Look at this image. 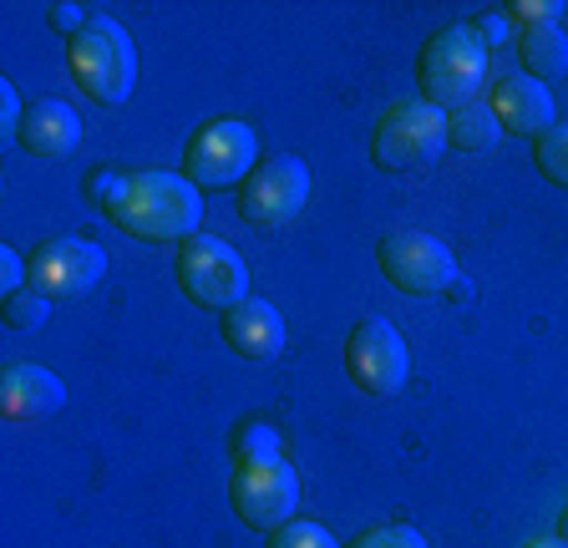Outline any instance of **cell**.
<instances>
[{
  "label": "cell",
  "instance_id": "cell-9",
  "mask_svg": "<svg viewBox=\"0 0 568 548\" xmlns=\"http://www.w3.org/2000/svg\"><path fill=\"white\" fill-rule=\"evenodd\" d=\"M310 203V168L295 153H270L254 163L244 183H239V219L260 229H280L290 219L305 214Z\"/></svg>",
  "mask_w": 568,
  "mask_h": 548
},
{
  "label": "cell",
  "instance_id": "cell-7",
  "mask_svg": "<svg viewBox=\"0 0 568 548\" xmlns=\"http://www.w3.org/2000/svg\"><path fill=\"white\" fill-rule=\"evenodd\" d=\"M376 264L402 295H452L462 280L457 254L437 234H422V229H390V234H381Z\"/></svg>",
  "mask_w": 568,
  "mask_h": 548
},
{
  "label": "cell",
  "instance_id": "cell-17",
  "mask_svg": "<svg viewBox=\"0 0 568 548\" xmlns=\"http://www.w3.org/2000/svg\"><path fill=\"white\" fill-rule=\"evenodd\" d=\"M497 118L487 102H462V108L447 112V148H457V153H487V148H497Z\"/></svg>",
  "mask_w": 568,
  "mask_h": 548
},
{
  "label": "cell",
  "instance_id": "cell-14",
  "mask_svg": "<svg viewBox=\"0 0 568 548\" xmlns=\"http://www.w3.org/2000/svg\"><path fill=\"white\" fill-rule=\"evenodd\" d=\"M219 335L239 361H274L284 351V315L270 300H239L234 311L219 315Z\"/></svg>",
  "mask_w": 568,
  "mask_h": 548
},
{
  "label": "cell",
  "instance_id": "cell-26",
  "mask_svg": "<svg viewBox=\"0 0 568 548\" xmlns=\"http://www.w3.org/2000/svg\"><path fill=\"white\" fill-rule=\"evenodd\" d=\"M0 290H6V295L26 290V260L16 250H0Z\"/></svg>",
  "mask_w": 568,
  "mask_h": 548
},
{
  "label": "cell",
  "instance_id": "cell-1",
  "mask_svg": "<svg viewBox=\"0 0 568 548\" xmlns=\"http://www.w3.org/2000/svg\"><path fill=\"white\" fill-rule=\"evenodd\" d=\"M106 224H118L128 239L142 244H183L203 224V193L183 173L168 168H138L112 183L102 203Z\"/></svg>",
  "mask_w": 568,
  "mask_h": 548
},
{
  "label": "cell",
  "instance_id": "cell-16",
  "mask_svg": "<svg viewBox=\"0 0 568 548\" xmlns=\"http://www.w3.org/2000/svg\"><path fill=\"white\" fill-rule=\"evenodd\" d=\"M518 57H523V77L532 82H558L568 72V37L564 26H523L518 37Z\"/></svg>",
  "mask_w": 568,
  "mask_h": 548
},
{
  "label": "cell",
  "instance_id": "cell-2",
  "mask_svg": "<svg viewBox=\"0 0 568 548\" xmlns=\"http://www.w3.org/2000/svg\"><path fill=\"white\" fill-rule=\"evenodd\" d=\"M67 67L71 82L82 87L87 102H97V108H122L138 92V47H132L128 26L102 11H92L82 37L67 41Z\"/></svg>",
  "mask_w": 568,
  "mask_h": 548
},
{
  "label": "cell",
  "instance_id": "cell-8",
  "mask_svg": "<svg viewBox=\"0 0 568 548\" xmlns=\"http://www.w3.org/2000/svg\"><path fill=\"white\" fill-rule=\"evenodd\" d=\"M345 376L366 396H396L412 382V346L386 315H366L345 335Z\"/></svg>",
  "mask_w": 568,
  "mask_h": 548
},
{
  "label": "cell",
  "instance_id": "cell-11",
  "mask_svg": "<svg viewBox=\"0 0 568 548\" xmlns=\"http://www.w3.org/2000/svg\"><path fill=\"white\" fill-rule=\"evenodd\" d=\"M102 274H106V250L77 234H51L26 254V285L36 295H47L51 305L71 295H87Z\"/></svg>",
  "mask_w": 568,
  "mask_h": 548
},
{
  "label": "cell",
  "instance_id": "cell-10",
  "mask_svg": "<svg viewBox=\"0 0 568 548\" xmlns=\"http://www.w3.org/2000/svg\"><path fill=\"white\" fill-rule=\"evenodd\" d=\"M229 508L244 528L274 534L280 524H290L300 508V473L284 457L270 463H239L229 477Z\"/></svg>",
  "mask_w": 568,
  "mask_h": 548
},
{
  "label": "cell",
  "instance_id": "cell-28",
  "mask_svg": "<svg viewBox=\"0 0 568 548\" xmlns=\"http://www.w3.org/2000/svg\"><path fill=\"white\" fill-rule=\"evenodd\" d=\"M558 538L568 544V503H564V513H558Z\"/></svg>",
  "mask_w": 568,
  "mask_h": 548
},
{
  "label": "cell",
  "instance_id": "cell-13",
  "mask_svg": "<svg viewBox=\"0 0 568 548\" xmlns=\"http://www.w3.org/2000/svg\"><path fill=\"white\" fill-rule=\"evenodd\" d=\"M487 108H493L497 128L518 132V138H544L554 128V97H548L544 82H532L523 72H508L493 82V97H487Z\"/></svg>",
  "mask_w": 568,
  "mask_h": 548
},
{
  "label": "cell",
  "instance_id": "cell-5",
  "mask_svg": "<svg viewBox=\"0 0 568 548\" xmlns=\"http://www.w3.org/2000/svg\"><path fill=\"white\" fill-rule=\"evenodd\" d=\"M173 280L199 311L224 315V311H234L239 300H248V264L239 260V250L224 244L219 234L183 239L173 254Z\"/></svg>",
  "mask_w": 568,
  "mask_h": 548
},
{
  "label": "cell",
  "instance_id": "cell-3",
  "mask_svg": "<svg viewBox=\"0 0 568 548\" xmlns=\"http://www.w3.org/2000/svg\"><path fill=\"white\" fill-rule=\"evenodd\" d=\"M487 82V47L467 31V26H442L432 31L416 57V87L422 102L452 112L462 102H477V87Z\"/></svg>",
  "mask_w": 568,
  "mask_h": 548
},
{
  "label": "cell",
  "instance_id": "cell-4",
  "mask_svg": "<svg viewBox=\"0 0 568 548\" xmlns=\"http://www.w3.org/2000/svg\"><path fill=\"white\" fill-rule=\"evenodd\" d=\"M447 153V112L432 102H390L371 128V163L386 173H422Z\"/></svg>",
  "mask_w": 568,
  "mask_h": 548
},
{
  "label": "cell",
  "instance_id": "cell-25",
  "mask_svg": "<svg viewBox=\"0 0 568 548\" xmlns=\"http://www.w3.org/2000/svg\"><path fill=\"white\" fill-rule=\"evenodd\" d=\"M92 21V16L82 11V6H51V31H61V37H82V26Z\"/></svg>",
  "mask_w": 568,
  "mask_h": 548
},
{
  "label": "cell",
  "instance_id": "cell-18",
  "mask_svg": "<svg viewBox=\"0 0 568 548\" xmlns=\"http://www.w3.org/2000/svg\"><path fill=\"white\" fill-rule=\"evenodd\" d=\"M532 168L544 183L568 193V122H554L544 138H532Z\"/></svg>",
  "mask_w": 568,
  "mask_h": 548
},
{
  "label": "cell",
  "instance_id": "cell-15",
  "mask_svg": "<svg viewBox=\"0 0 568 548\" xmlns=\"http://www.w3.org/2000/svg\"><path fill=\"white\" fill-rule=\"evenodd\" d=\"M16 143H21L31 158L57 163V158L77 153V143H82V118H77L67 102H57V97L26 102V118H21V128H16Z\"/></svg>",
  "mask_w": 568,
  "mask_h": 548
},
{
  "label": "cell",
  "instance_id": "cell-12",
  "mask_svg": "<svg viewBox=\"0 0 568 548\" xmlns=\"http://www.w3.org/2000/svg\"><path fill=\"white\" fill-rule=\"evenodd\" d=\"M67 406V386H61L57 371L36 366V361H11L0 371V417L16 422V427H31V422H47Z\"/></svg>",
  "mask_w": 568,
  "mask_h": 548
},
{
  "label": "cell",
  "instance_id": "cell-27",
  "mask_svg": "<svg viewBox=\"0 0 568 548\" xmlns=\"http://www.w3.org/2000/svg\"><path fill=\"white\" fill-rule=\"evenodd\" d=\"M523 548H568V544L554 534V538H528V544H523Z\"/></svg>",
  "mask_w": 568,
  "mask_h": 548
},
{
  "label": "cell",
  "instance_id": "cell-21",
  "mask_svg": "<svg viewBox=\"0 0 568 548\" xmlns=\"http://www.w3.org/2000/svg\"><path fill=\"white\" fill-rule=\"evenodd\" d=\"M264 548H345V544H335L331 528L310 524V518H290V524L274 528L270 544H264Z\"/></svg>",
  "mask_w": 568,
  "mask_h": 548
},
{
  "label": "cell",
  "instance_id": "cell-22",
  "mask_svg": "<svg viewBox=\"0 0 568 548\" xmlns=\"http://www.w3.org/2000/svg\"><path fill=\"white\" fill-rule=\"evenodd\" d=\"M345 548H426V538L412 524H381V528H361Z\"/></svg>",
  "mask_w": 568,
  "mask_h": 548
},
{
  "label": "cell",
  "instance_id": "cell-6",
  "mask_svg": "<svg viewBox=\"0 0 568 548\" xmlns=\"http://www.w3.org/2000/svg\"><path fill=\"white\" fill-rule=\"evenodd\" d=\"M254 158H260V138L254 128L239 118H213L183 148V179L199 193H219V189H239V183L254 173Z\"/></svg>",
  "mask_w": 568,
  "mask_h": 548
},
{
  "label": "cell",
  "instance_id": "cell-20",
  "mask_svg": "<svg viewBox=\"0 0 568 548\" xmlns=\"http://www.w3.org/2000/svg\"><path fill=\"white\" fill-rule=\"evenodd\" d=\"M0 321H6V331H36V325L51 321V300L36 295L31 285L16 290V295H6V305H0Z\"/></svg>",
  "mask_w": 568,
  "mask_h": 548
},
{
  "label": "cell",
  "instance_id": "cell-19",
  "mask_svg": "<svg viewBox=\"0 0 568 548\" xmlns=\"http://www.w3.org/2000/svg\"><path fill=\"white\" fill-rule=\"evenodd\" d=\"M229 447H234L239 463H270V457H280V432L270 422H239Z\"/></svg>",
  "mask_w": 568,
  "mask_h": 548
},
{
  "label": "cell",
  "instance_id": "cell-23",
  "mask_svg": "<svg viewBox=\"0 0 568 548\" xmlns=\"http://www.w3.org/2000/svg\"><path fill=\"white\" fill-rule=\"evenodd\" d=\"M467 31H473V37L493 51V47H503V41L513 37V21H508V11H477L473 21H467Z\"/></svg>",
  "mask_w": 568,
  "mask_h": 548
},
{
  "label": "cell",
  "instance_id": "cell-24",
  "mask_svg": "<svg viewBox=\"0 0 568 548\" xmlns=\"http://www.w3.org/2000/svg\"><path fill=\"white\" fill-rule=\"evenodd\" d=\"M508 16H518L523 26H558L564 6H558V0H513Z\"/></svg>",
  "mask_w": 568,
  "mask_h": 548
}]
</instances>
